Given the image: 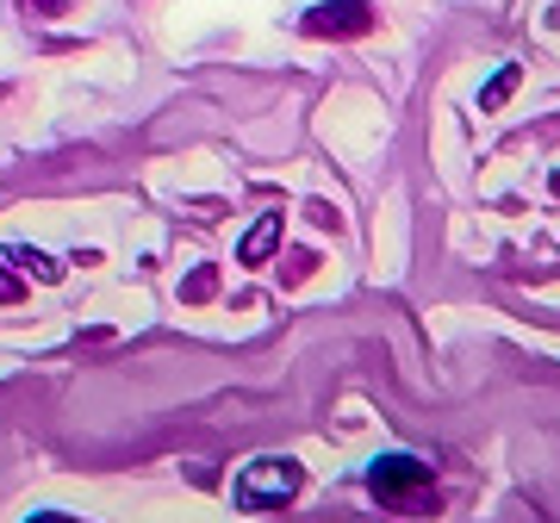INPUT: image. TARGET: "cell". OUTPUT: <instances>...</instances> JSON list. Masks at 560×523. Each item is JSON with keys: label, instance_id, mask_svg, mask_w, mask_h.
<instances>
[{"label": "cell", "instance_id": "1", "mask_svg": "<svg viewBox=\"0 0 560 523\" xmlns=\"http://www.w3.org/2000/svg\"><path fill=\"white\" fill-rule=\"evenodd\" d=\"M368 492L405 518H423V511H436V480H430V467L418 455H381V462L368 467Z\"/></svg>", "mask_w": 560, "mask_h": 523}, {"label": "cell", "instance_id": "2", "mask_svg": "<svg viewBox=\"0 0 560 523\" xmlns=\"http://www.w3.org/2000/svg\"><path fill=\"white\" fill-rule=\"evenodd\" d=\"M300 486H305V467L293 455H256L231 480V499H237V511H280V504L300 499Z\"/></svg>", "mask_w": 560, "mask_h": 523}, {"label": "cell", "instance_id": "3", "mask_svg": "<svg viewBox=\"0 0 560 523\" xmlns=\"http://www.w3.org/2000/svg\"><path fill=\"white\" fill-rule=\"evenodd\" d=\"M305 38H368L374 32V7L368 0H318L300 20Z\"/></svg>", "mask_w": 560, "mask_h": 523}, {"label": "cell", "instance_id": "4", "mask_svg": "<svg viewBox=\"0 0 560 523\" xmlns=\"http://www.w3.org/2000/svg\"><path fill=\"white\" fill-rule=\"evenodd\" d=\"M275 243H280V212H261V219L249 224V231H243V243H237V262H243V268H261Z\"/></svg>", "mask_w": 560, "mask_h": 523}, {"label": "cell", "instance_id": "5", "mask_svg": "<svg viewBox=\"0 0 560 523\" xmlns=\"http://www.w3.org/2000/svg\"><path fill=\"white\" fill-rule=\"evenodd\" d=\"M7 262H13V268H25V275H38V281H50V287L69 275V268H62L50 249H38V243H13V249H7Z\"/></svg>", "mask_w": 560, "mask_h": 523}, {"label": "cell", "instance_id": "6", "mask_svg": "<svg viewBox=\"0 0 560 523\" xmlns=\"http://www.w3.org/2000/svg\"><path fill=\"white\" fill-rule=\"evenodd\" d=\"M517 81H523V62H504L499 75H492V81L480 88V113H499V106L511 101V94H517Z\"/></svg>", "mask_w": 560, "mask_h": 523}, {"label": "cell", "instance_id": "7", "mask_svg": "<svg viewBox=\"0 0 560 523\" xmlns=\"http://www.w3.org/2000/svg\"><path fill=\"white\" fill-rule=\"evenodd\" d=\"M312 268H318V256H312V249H293V256H287V281H305Z\"/></svg>", "mask_w": 560, "mask_h": 523}, {"label": "cell", "instance_id": "8", "mask_svg": "<svg viewBox=\"0 0 560 523\" xmlns=\"http://www.w3.org/2000/svg\"><path fill=\"white\" fill-rule=\"evenodd\" d=\"M25 13H32V20H57V13H69V0H20Z\"/></svg>", "mask_w": 560, "mask_h": 523}, {"label": "cell", "instance_id": "9", "mask_svg": "<svg viewBox=\"0 0 560 523\" xmlns=\"http://www.w3.org/2000/svg\"><path fill=\"white\" fill-rule=\"evenodd\" d=\"M206 293H212V268H200V275H194V281L180 287V300H206Z\"/></svg>", "mask_w": 560, "mask_h": 523}, {"label": "cell", "instance_id": "10", "mask_svg": "<svg viewBox=\"0 0 560 523\" xmlns=\"http://www.w3.org/2000/svg\"><path fill=\"white\" fill-rule=\"evenodd\" d=\"M25 300V287L13 281V275H7V268H0V305H20Z\"/></svg>", "mask_w": 560, "mask_h": 523}, {"label": "cell", "instance_id": "11", "mask_svg": "<svg viewBox=\"0 0 560 523\" xmlns=\"http://www.w3.org/2000/svg\"><path fill=\"white\" fill-rule=\"evenodd\" d=\"M25 523H75V518H62V511H38V518H25Z\"/></svg>", "mask_w": 560, "mask_h": 523}, {"label": "cell", "instance_id": "12", "mask_svg": "<svg viewBox=\"0 0 560 523\" xmlns=\"http://www.w3.org/2000/svg\"><path fill=\"white\" fill-rule=\"evenodd\" d=\"M555 194H560V168H555Z\"/></svg>", "mask_w": 560, "mask_h": 523}]
</instances>
